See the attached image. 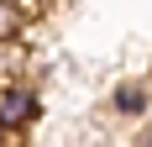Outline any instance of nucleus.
<instances>
[{"mask_svg": "<svg viewBox=\"0 0 152 147\" xmlns=\"http://www.w3.org/2000/svg\"><path fill=\"white\" fill-rule=\"evenodd\" d=\"M115 110H121V116H142V110H147V89L126 84L121 95H115Z\"/></svg>", "mask_w": 152, "mask_h": 147, "instance_id": "7ed1b4c3", "label": "nucleus"}, {"mask_svg": "<svg viewBox=\"0 0 152 147\" xmlns=\"http://www.w3.org/2000/svg\"><path fill=\"white\" fill-rule=\"evenodd\" d=\"M37 121V95L26 84H5L0 89V132H21Z\"/></svg>", "mask_w": 152, "mask_h": 147, "instance_id": "f257e3e1", "label": "nucleus"}, {"mask_svg": "<svg viewBox=\"0 0 152 147\" xmlns=\"http://www.w3.org/2000/svg\"><path fill=\"white\" fill-rule=\"evenodd\" d=\"M0 147H11V132H0Z\"/></svg>", "mask_w": 152, "mask_h": 147, "instance_id": "20e7f679", "label": "nucleus"}, {"mask_svg": "<svg viewBox=\"0 0 152 147\" xmlns=\"http://www.w3.org/2000/svg\"><path fill=\"white\" fill-rule=\"evenodd\" d=\"M26 26V11H21V0H0V42H16Z\"/></svg>", "mask_w": 152, "mask_h": 147, "instance_id": "f03ea898", "label": "nucleus"}]
</instances>
